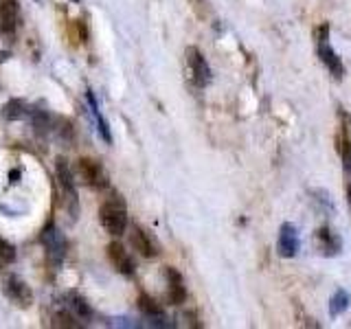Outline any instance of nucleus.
I'll return each instance as SVG.
<instances>
[{"mask_svg":"<svg viewBox=\"0 0 351 329\" xmlns=\"http://www.w3.org/2000/svg\"><path fill=\"white\" fill-rule=\"evenodd\" d=\"M14 261H16V248L11 246L7 239L0 237V268L11 266Z\"/></svg>","mask_w":351,"mask_h":329,"instance_id":"6ab92c4d","label":"nucleus"},{"mask_svg":"<svg viewBox=\"0 0 351 329\" xmlns=\"http://www.w3.org/2000/svg\"><path fill=\"white\" fill-rule=\"evenodd\" d=\"M18 27L16 0H0V36H14Z\"/></svg>","mask_w":351,"mask_h":329,"instance_id":"6e6552de","label":"nucleus"},{"mask_svg":"<svg viewBox=\"0 0 351 329\" xmlns=\"http://www.w3.org/2000/svg\"><path fill=\"white\" fill-rule=\"evenodd\" d=\"M42 246L47 250L49 259L55 263V266H60L66 257V250H69V244H66V237L58 230L55 224H49L47 228L42 230Z\"/></svg>","mask_w":351,"mask_h":329,"instance_id":"f03ea898","label":"nucleus"},{"mask_svg":"<svg viewBox=\"0 0 351 329\" xmlns=\"http://www.w3.org/2000/svg\"><path fill=\"white\" fill-rule=\"evenodd\" d=\"M165 274H167V283H169V299L171 303H182L184 301V285H182V277H180V272H176L173 268H167L165 270Z\"/></svg>","mask_w":351,"mask_h":329,"instance_id":"4468645a","label":"nucleus"},{"mask_svg":"<svg viewBox=\"0 0 351 329\" xmlns=\"http://www.w3.org/2000/svg\"><path fill=\"white\" fill-rule=\"evenodd\" d=\"M349 294L345 290H338L334 296H332V303H329V314L332 316H338V314H343L347 307H349Z\"/></svg>","mask_w":351,"mask_h":329,"instance_id":"f3484780","label":"nucleus"},{"mask_svg":"<svg viewBox=\"0 0 351 329\" xmlns=\"http://www.w3.org/2000/svg\"><path fill=\"white\" fill-rule=\"evenodd\" d=\"M130 241H132V246H134V250H138L143 257H156L158 255V246L154 244V239L138 226L132 228Z\"/></svg>","mask_w":351,"mask_h":329,"instance_id":"9d476101","label":"nucleus"},{"mask_svg":"<svg viewBox=\"0 0 351 329\" xmlns=\"http://www.w3.org/2000/svg\"><path fill=\"white\" fill-rule=\"evenodd\" d=\"M106 250H108V259L114 266L117 272H121V274H132V272H134V261H132V257L128 255V250L121 246L119 241H112V244H110Z\"/></svg>","mask_w":351,"mask_h":329,"instance_id":"1a4fd4ad","label":"nucleus"},{"mask_svg":"<svg viewBox=\"0 0 351 329\" xmlns=\"http://www.w3.org/2000/svg\"><path fill=\"white\" fill-rule=\"evenodd\" d=\"M55 171H58V180L60 186L66 195V204H69V211L73 217H77V211H80V202H77V186H75V178L71 173L69 162L64 158H58V164H55Z\"/></svg>","mask_w":351,"mask_h":329,"instance_id":"7ed1b4c3","label":"nucleus"},{"mask_svg":"<svg viewBox=\"0 0 351 329\" xmlns=\"http://www.w3.org/2000/svg\"><path fill=\"white\" fill-rule=\"evenodd\" d=\"M3 292H5V296L11 303L22 307V310H27V307H31V303H33L31 288L22 279H18V277H9L5 281V285H3Z\"/></svg>","mask_w":351,"mask_h":329,"instance_id":"20e7f679","label":"nucleus"},{"mask_svg":"<svg viewBox=\"0 0 351 329\" xmlns=\"http://www.w3.org/2000/svg\"><path fill=\"white\" fill-rule=\"evenodd\" d=\"M80 318H77L69 307H66V310H60L58 314L53 316V325L55 327H80Z\"/></svg>","mask_w":351,"mask_h":329,"instance_id":"a211bd4d","label":"nucleus"},{"mask_svg":"<svg viewBox=\"0 0 351 329\" xmlns=\"http://www.w3.org/2000/svg\"><path fill=\"white\" fill-rule=\"evenodd\" d=\"M327 25L321 29V36H318V58H321V62L329 69V73H332L334 77H343V62H340V58L336 55V51L329 47V40H327Z\"/></svg>","mask_w":351,"mask_h":329,"instance_id":"39448f33","label":"nucleus"},{"mask_svg":"<svg viewBox=\"0 0 351 329\" xmlns=\"http://www.w3.org/2000/svg\"><path fill=\"white\" fill-rule=\"evenodd\" d=\"M86 99H88V106H90V114H93L95 123H97L99 134H101V138H104L106 143H112V134H110V127H108V123H106V119L101 117V112H99V106H97L95 95H93V93H88Z\"/></svg>","mask_w":351,"mask_h":329,"instance_id":"2eb2a0df","label":"nucleus"},{"mask_svg":"<svg viewBox=\"0 0 351 329\" xmlns=\"http://www.w3.org/2000/svg\"><path fill=\"white\" fill-rule=\"evenodd\" d=\"M69 310L80 318V321H90V316H93V312H90V307H88V303L82 299V296H75V294H71L69 296Z\"/></svg>","mask_w":351,"mask_h":329,"instance_id":"dca6fc26","label":"nucleus"},{"mask_svg":"<svg viewBox=\"0 0 351 329\" xmlns=\"http://www.w3.org/2000/svg\"><path fill=\"white\" fill-rule=\"evenodd\" d=\"M27 112H29L27 106L22 103V101H16V99H14V101H9V103L5 106V117H7V119H11V121H16V119H25V117H27Z\"/></svg>","mask_w":351,"mask_h":329,"instance_id":"aec40b11","label":"nucleus"},{"mask_svg":"<svg viewBox=\"0 0 351 329\" xmlns=\"http://www.w3.org/2000/svg\"><path fill=\"white\" fill-rule=\"evenodd\" d=\"M99 219H101L104 228L110 235H123L128 228V213H125V204L119 200V197H110L108 202L101 204L99 208Z\"/></svg>","mask_w":351,"mask_h":329,"instance_id":"f257e3e1","label":"nucleus"},{"mask_svg":"<svg viewBox=\"0 0 351 329\" xmlns=\"http://www.w3.org/2000/svg\"><path fill=\"white\" fill-rule=\"evenodd\" d=\"M279 252L283 257H294L299 252V233L292 224H283L281 226V235H279Z\"/></svg>","mask_w":351,"mask_h":329,"instance_id":"9b49d317","label":"nucleus"},{"mask_svg":"<svg viewBox=\"0 0 351 329\" xmlns=\"http://www.w3.org/2000/svg\"><path fill=\"white\" fill-rule=\"evenodd\" d=\"M77 171H80V178L88 186H97V189L106 186V173H104L101 164H99L97 160L82 158L80 162H77Z\"/></svg>","mask_w":351,"mask_h":329,"instance_id":"423d86ee","label":"nucleus"},{"mask_svg":"<svg viewBox=\"0 0 351 329\" xmlns=\"http://www.w3.org/2000/svg\"><path fill=\"white\" fill-rule=\"evenodd\" d=\"M316 241H318V248H321V252L327 257H332V255H336V252H340V239L329 228H318L316 230Z\"/></svg>","mask_w":351,"mask_h":329,"instance_id":"ddd939ff","label":"nucleus"},{"mask_svg":"<svg viewBox=\"0 0 351 329\" xmlns=\"http://www.w3.org/2000/svg\"><path fill=\"white\" fill-rule=\"evenodd\" d=\"M138 307H141V312L149 318V323H152V325H156V327H167V323H165V314H162V310H160V305H158L156 301H152L149 296H141V299H138Z\"/></svg>","mask_w":351,"mask_h":329,"instance_id":"f8f14e48","label":"nucleus"},{"mask_svg":"<svg viewBox=\"0 0 351 329\" xmlns=\"http://www.w3.org/2000/svg\"><path fill=\"white\" fill-rule=\"evenodd\" d=\"M186 62H189V69L195 77V82L200 86H206L211 82V69H208L206 60L202 58V53L197 51L195 47H189L186 49Z\"/></svg>","mask_w":351,"mask_h":329,"instance_id":"0eeeda50","label":"nucleus"},{"mask_svg":"<svg viewBox=\"0 0 351 329\" xmlns=\"http://www.w3.org/2000/svg\"><path fill=\"white\" fill-rule=\"evenodd\" d=\"M5 58H7V53H0V62H3Z\"/></svg>","mask_w":351,"mask_h":329,"instance_id":"412c9836","label":"nucleus"}]
</instances>
